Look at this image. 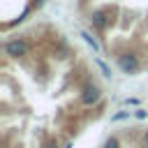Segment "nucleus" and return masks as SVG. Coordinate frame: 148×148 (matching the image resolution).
Here are the masks:
<instances>
[{
  "mask_svg": "<svg viewBox=\"0 0 148 148\" xmlns=\"http://www.w3.org/2000/svg\"><path fill=\"white\" fill-rule=\"evenodd\" d=\"M111 104L95 60L56 23L7 32L0 49V148H74Z\"/></svg>",
  "mask_w": 148,
  "mask_h": 148,
  "instance_id": "nucleus-1",
  "label": "nucleus"
},
{
  "mask_svg": "<svg viewBox=\"0 0 148 148\" xmlns=\"http://www.w3.org/2000/svg\"><path fill=\"white\" fill-rule=\"evenodd\" d=\"M97 148H148V123H125L113 127Z\"/></svg>",
  "mask_w": 148,
  "mask_h": 148,
  "instance_id": "nucleus-3",
  "label": "nucleus"
},
{
  "mask_svg": "<svg viewBox=\"0 0 148 148\" xmlns=\"http://www.w3.org/2000/svg\"><path fill=\"white\" fill-rule=\"evenodd\" d=\"M79 25L120 74L148 72V0H72Z\"/></svg>",
  "mask_w": 148,
  "mask_h": 148,
  "instance_id": "nucleus-2",
  "label": "nucleus"
},
{
  "mask_svg": "<svg viewBox=\"0 0 148 148\" xmlns=\"http://www.w3.org/2000/svg\"><path fill=\"white\" fill-rule=\"evenodd\" d=\"M46 0H0V23L2 32H12L23 28L30 16H35Z\"/></svg>",
  "mask_w": 148,
  "mask_h": 148,
  "instance_id": "nucleus-4",
  "label": "nucleus"
}]
</instances>
